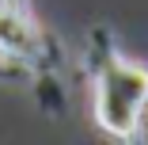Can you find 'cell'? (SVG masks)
<instances>
[{"label": "cell", "mask_w": 148, "mask_h": 145, "mask_svg": "<svg viewBox=\"0 0 148 145\" xmlns=\"http://www.w3.org/2000/svg\"><path fill=\"white\" fill-rule=\"evenodd\" d=\"M38 50H42V31H38L31 8L0 0V57L4 61L34 65Z\"/></svg>", "instance_id": "7a4b0ae2"}, {"label": "cell", "mask_w": 148, "mask_h": 145, "mask_svg": "<svg viewBox=\"0 0 148 145\" xmlns=\"http://www.w3.org/2000/svg\"><path fill=\"white\" fill-rule=\"evenodd\" d=\"M8 4H27V0H8Z\"/></svg>", "instance_id": "3957f363"}, {"label": "cell", "mask_w": 148, "mask_h": 145, "mask_svg": "<svg viewBox=\"0 0 148 145\" xmlns=\"http://www.w3.org/2000/svg\"><path fill=\"white\" fill-rule=\"evenodd\" d=\"M148 111V69L110 50L95 65V122L114 141L144 134Z\"/></svg>", "instance_id": "6da1fadb"}]
</instances>
